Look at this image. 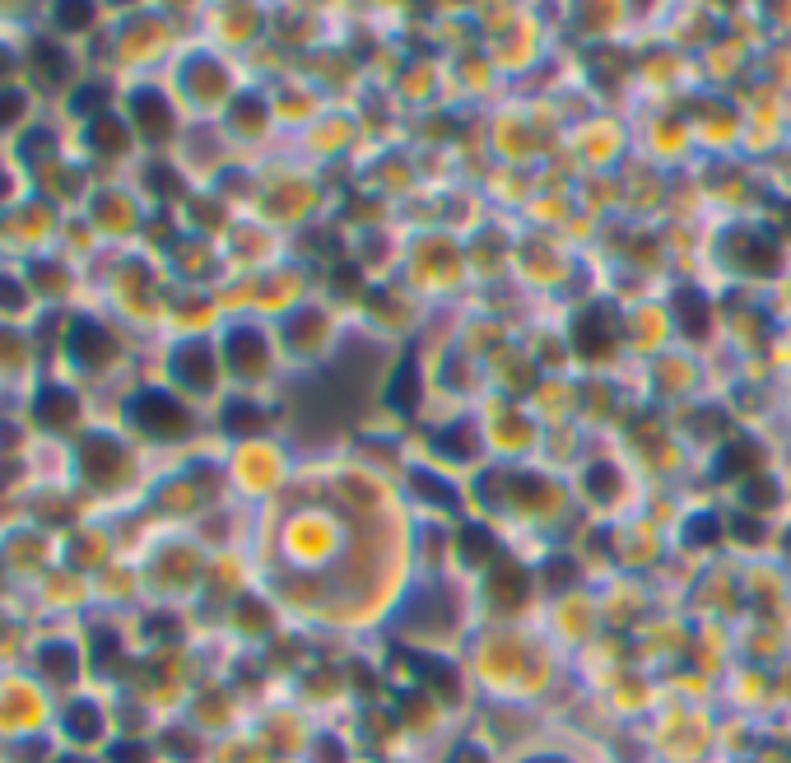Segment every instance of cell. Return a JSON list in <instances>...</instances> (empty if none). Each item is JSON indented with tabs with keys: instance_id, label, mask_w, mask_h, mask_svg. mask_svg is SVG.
<instances>
[{
	"instance_id": "obj_9",
	"label": "cell",
	"mask_w": 791,
	"mask_h": 763,
	"mask_svg": "<svg viewBox=\"0 0 791 763\" xmlns=\"http://www.w3.org/2000/svg\"><path fill=\"white\" fill-rule=\"evenodd\" d=\"M38 419H42V424H52V429L70 424V419H75V396H70V391L47 387V391L38 396Z\"/></svg>"
},
{
	"instance_id": "obj_4",
	"label": "cell",
	"mask_w": 791,
	"mask_h": 763,
	"mask_svg": "<svg viewBox=\"0 0 791 763\" xmlns=\"http://www.w3.org/2000/svg\"><path fill=\"white\" fill-rule=\"evenodd\" d=\"M173 377L191 391L215 387L219 368H215V349H210V340H182V345L173 349Z\"/></svg>"
},
{
	"instance_id": "obj_10",
	"label": "cell",
	"mask_w": 791,
	"mask_h": 763,
	"mask_svg": "<svg viewBox=\"0 0 791 763\" xmlns=\"http://www.w3.org/2000/svg\"><path fill=\"white\" fill-rule=\"evenodd\" d=\"M587 494L596 498V503H615V494H619L615 466H591L587 470Z\"/></svg>"
},
{
	"instance_id": "obj_7",
	"label": "cell",
	"mask_w": 791,
	"mask_h": 763,
	"mask_svg": "<svg viewBox=\"0 0 791 763\" xmlns=\"http://www.w3.org/2000/svg\"><path fill=\"white\" fill-rule=\"evenodd\" d=\"M80 335H70V349L80 354V363H103V359H112V335L103 331V326H94V322H80L75 326Z\"/></svg>"
},
{
	"instance_id": "obj_3",
	"label": "cell",
	"mask_w": 791,
	"mask_h": 763,
	"mask_svg": "<svg viewBox=\"0 0 791 763\" xmlns=\"http://www.w3.org/2000/svg\"><path fill=\"white\" fill-rule=\"evenodd\" d=\"M56 731H61V740H66L70 750L80 754V750H89V745H98V740H103V731H108V717H103V708H98V703H89V698H70L66 708L56 712Z\"/></svg>"
},
{
	"instance_id": "obj_6",
	"label": "cell",
	"mask_w": 791,
	"mask_h": 763,
	"mask_svg": "<svg viewBox=\"0 0 791 763\" xmlns=\"http://www.w3.org/2000/svg\"><path fill=\"white\" fill-rule=\"evenodd\" d=\"M131 117H135V126H140L145 135H168V126H173L168 98L154 94V89H140V94L131 98Z\"/></svg>"
},
{
	"instance_id": "obj_5",
	"label": "cell",
	"mask_w": 791,
	"mask_h": 763,
	"mask_svg": "<svg viewBox=\"0 0 791 763\" xmlns=\"http://www.w3.org/2000/svg\"><path fill=\"white\" fill-rule=\"evenodd\" d=\"M38 670L47 684H75L80 680V656L70 643H47L38 652Z\"/></svg>"
},
{
	"instance_id": "obj_17",
	"label": "cell",
	"mask_w": 791,
	"mask_h": 763,
	"mask_svg": "<svg viewBox=\"0 0 791 763\" xmlns=\"http://www.w3.org/2000/svg\"><path fill=\"white\" fill-rule=\"evenodd\" d=\"M526 763H564V759H545V754H540V759H526Z\"/></svg>"
},
{
	"instance_id": "obj_1",
	"label": "cell",
	"mask_w": 791,
	"mask_h": 763,
	"mask_svg": "<svg viewBox=\"0 0 791 763\" xmlns=\"http://www.w3.org/2000/svg\"><path fill=\"white\" fill-rule=\"evenodd\" d=\"M131 419L154 438H182L191 429V410L168 391H140L131 401Z\"/></svg>"
},
{
	"instance_id": "obj_2",
	"label": "cell",
	"mask_w": 791,
	"mask_h": 763,
	"mask_svg": "<svg viewBox=\"0 0 791 763\" xmlns=\"http://www.w3.org/2000/svg\"><path fill=\"white\" fill-rule=\"evenodd\" d=\"M224 359H228V373L233 377H266L270 368V340L266 331H256V326H233L224 335Z\"/></svg>"
},
{
	"instance_id": "obj_15",
	"label": "cell",
	"mask_w": 791,
	"mask_h": 763,
	"mask_svg": "<svg viewBox=\"0 0 791 763\" xmlns=\"http://www.w3.org/2000/svg\"><path fill=\"white\" fill-rule=\"evenodd\" d=\"M47 763H84V754H75V750H66V754H56V759H47Z\"/></svg>"
},
{
	"instance_id": "obj_14",
	"label": "cell",
	"mask_w": 791,
	"mask_h": 763,
	"mask_svg": "<svg viewBox=\"0 0 791 763\" xmlns=\"http://www.w3.org/2000/svg\"><path fill=\"white\" fill-rule=\"evenodd\" d=\"M19 108H24V103H19L14 94H0V126H10V121L19 117Z\"/></svg>"
},
{
	"instance_id": "obj_12",
	"label": "cell",
	"mask_w": 791,
	"mask_h": 763,
	"mask_svg": "<svg viewBox=\"0 0 791 763\" xmlns=\"http://www.w3.org/2000/svg\"><path fill=\"white\" fill-rule=\"evenodd\" d=\"M154 759V750H149L145 740H117V745H108V763H149Z\"/></svg>"
},
{
	"instance_id": "obj_18",
	"label": "cell",
	"mask_w": 791,
	"mask_h": 763,
	"mask_svg": "<svg viewBox=\"0 0 791 763\" xmlns=\"http://www.w3.org/2000/svg\"><path fill=\"white\" fill-rule=\"evenodd\" d=\"M787 549H791V531H787Z\"/></svg>"
},
{
	"instance_id": "obj_13",
	"label": "cell",
	"mask_w": 791,
	"mask_h": 763,
	"mask_svg": "<svg viewBox=\"0 0 791 763\" xmlns=\"http://www.w3.org/2000/svg\"><path fill=\"white\" fill-rule=\"evenodd\" d=\"M89 19H94L89 5H56V24H61V28H84Z\"/></svg>"
},
{
	"instance_id": "obj_8",
	"label": "cell",
	"mask_w": 791,
	"mask_h": 763,
	"mask_svg": "<svg viewBox=\"0 0 791 763\" xmlns=\"http://www.w3.org/2000/svg\"><path fill=\"white\" fill-rule=\"evenodd\" d=\"M708 298L694 294V289H684V294H675V317H680L684 335L689 340H703V331H708Z\"/></svg>"
},
{
	"instance_id": "obj_11",
	"label": "cell",
	"mask_w": 791,
	"mask_h": 763,
	"mask_svg": "<svg viewBox=\"0 0 791 763\" xmlns=\"http://www.w3.org/2000/svg\"><path fill=\"white\" fill-rule=\"evenodd\" d=\"M745 484V489H740V498H745V503H750V508H773V503H778V489H773V480H768V475H754V480H740Z\"/></svg>"
},
{
	"instance_id": "obj_16",
	"label": "cell",
	"mask_w": 791,
	"mask_h": 763,
	"mask_svg": "<svg viewBox=\"0 0 791 763\" xmlns=\"http://www.w3.org/2000/svg\"><path fill=\"white\" fill-rule=\"evenodd\" d=\"M5 70H10V52H5V47H0V75H5Z\"/></svg>"
}]
</instances>
